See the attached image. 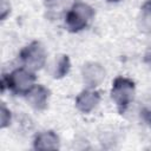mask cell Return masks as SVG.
Wrapping results in <instances>:
<instances>
[{
    "instance_id": "obj_1",
    "label": "cell",
    "mask_w": 151,
    "mask_h": 151,
    "mask_svg": "<svg viewBox=\"0 0 151 151\" xmlns=\"http://www.w3.org/2000/svg\"><path fill=\"white\" fill-rule=\"evenodd\" d=\"M93 17V11L84 4H77L67 15V25L73 29H81Z\"/></svg>"
},
{
    "instance_id": "obj_2",
    "label": "cell",
    "mask_w": 151,
    "mask_h": 151,
    "mask_svg": "<svg viewBox=\"0 0 151 151\" xmlns=\"http://www.w3.org/2000/svg\"><path fill=\"white\" fill-rule=\"evenodd\" d=\"M112 99L120 105L126 106L133 99V83L127 79L118 78L116 79L113 87H112Z\"/></svg>"
},
{
    "instance_id": "obj_3",
    "label": "cell",
    "mask_w": 151,
    "mask_h": 151,
    "mask_svg": "<svg viewBox=\"0 0 151 151\" xmlns=\"http://www.w3.org/2000/svg\"><path fill=\"white\" fill-rule=\"evenodd\" d=\"M22 60L25 64L32 68H39L45 61V52L44 48L38 42H33L32 45L27 46L21 54Z\"/></svg>"
},
{
    "instance_id": "obj_4",
    "label": "cell",
    "mask_w": 151,
    "mask_h": 151,
    "mask_svg": "<svg viewBox=\"0 0 151 151\" xmlns=\"http://www.w3.org/2000/svg\"><path fill=\"white\" fill-rule=\"evenodd\" d=\"M11 87L17 92H26L32 88V83L34 80L33 74L27 71L18 70L11 74Z\"/></svg>"
},
{
    "instance_id": "obj_5",
    "label": "cell",
    "mask_w": 151,
    "mask_h": 151,
    "mask_svg": "<svg viewBox=\"0 0 151 151\" xmlns=\"http://www.w3.org/2000/svg\"><path fill=\"white\" fill-rule=\"evenodd\" d=\"M104 70L97 64L86 65V67L84 68V80L88 83L90 86H96L97 84H99L104 78Z\"/></svg>"
},
{
    "instance_id": "obj_6",
    "label": "cell",
    "mask_w": 151,
    "mask_h": 151,
    "mask_svg": "<svg viewBox=\"0 0 151 151\" xmlns=\"http://www.w3.org/2000/svg\"><path fill=\"white\" fill-rule=\"evenodd\" d=\"M98 100H99V97L97 96V93L86 91V92H83L78 97V99H77V106L81 111L87 112V111L92 110L97 105Z\"/></svg>"
},
{
    "instance_id": "obj_7",
    "label": "cell",
    "mask_w": 151,
    "mask_h": 151,
    "mask_svg": "<svg viewBox=\"0 0 151 151\" xmlns=\"http://www.w3.org/2000/svg\"><path fill=\"white\" fill-rule=\"evenodd\" d=\"M29 99L32 105H34L37 109H41L46 105V100L48 97V92L42 86H37L34 88H31L28 91Z\"/></svg>"
},
{
    "instance_id": "obj_8",
    "label": "cell",
    "mask_w": 151,
    "mask_h": 151,
    "mask_svg": "<svg viewBox=\"0 0 151 151\" xmlns=\"http://www.w3.org/2000/svg\"><path fill=\"white\" fill-rule=\"evenodd\" d=\"M110 1H117V0H110Z\"/></svg>"
}]
</instances>
